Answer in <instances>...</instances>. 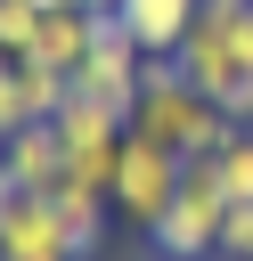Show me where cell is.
<instances>
[{
	"label": "cell",
	"instance_id": "1",
	"mask_svg": "<svg viewBox=\"0 0 253 261\" xmlns=\"http://www.w3.org/2000/svg\"><path fill=\"white\" fill-rule=\"evenodd\" d=\"M180 73L229 122H253V0H204L180 41Z\"/></svg>",
	"mask_w": 253,
	"mask_h": 261
},
{
	"label": "cell",
	"instance_id": "2",
	"mask_svg": "<svg viewBox=\"0 0 253 261\" xmlns=\"http://www.w3.org/2000/svg\"><path fill=\"white\" fill-rule=\"evenodd\" d=\"M131 130L163 139V147L188 155V163H212L220 139H229L237 122H229V114L180 73V57H147V73H139V106H131Z\"/></svg>",
	"mask_w": 253,
	"mask_h": 261
},
{
	"label": "cell",
	"instance_id": "3",
	"mask_svg": "<svg viewBox=\"0 0 253 261\" xmlns=\"http://www.w3.org/2000/svg\"><path fill=\"white\" fill-rule=\"evenodd\" d=\"M180 179H188V155H171V147L147 139V130H122V155H114V188H106V204H114L131 228H155L163 204L180 196Z\"/></svg>",
	"mask_w": 253,
	"mask_h": 261
},
{
	"label": "cell",
	"instance_id": "4",
	"mask_svg": "<svg viewBox=\"0 0 253 261\" xmlns=\"http://www.w3.org/2000/svg\"><path fill=\"white\" fill-rule=\"evenodd\" d=\"M220 220H229V196L212 179V163H188L180 196L163 204V220L147 228L163 261H220Z\"/></svg>",
	"mask_w": 253,
	"mask_h": 261
},
{
	"label": "cell",
	"instance_id": "5",
	"mask_svg": "<svg viewBox=\"0 0 253 261\" xmlns=\"http://www.w3.org/2000/svg\"><path fill=\"white\" fill-rule=\"evenodd\" d=\"M0 261H82L49 188H24L8 163H0Z\"/></svg>",
	"mask_w": 253,
	"mask_h": 261
},
{
	"label": "cell",
	"instance_id": "6",
	"mask_svg": "<svg viewBox=\"0 0 253 261\" xmlns=\"http://www.w3.org/2000/svg\"><path fill=\"white\" fill-rule=\"evenodd\" d=\"M139 73H147V49H139L114 16H98L90 57L73 65V90H82V98H98V106H114V114L131 122V106H139Z\"/></svg>",
	"mask_w": 253,
	"mask_h": 261
},
{
	"label": "cell",
	"instance_id": "7",
	"mask_svg": "<svg viewBox=\"0 0 253 261\" xmlns=\"http://www.w3.org/2000/svg\"><path fill=\"white\" fill-rule=\"evenodd\" d=\"M196 8H204V0H114V24H122L147 57H180V41H188Z\"/></svg>",
	"mask_w": 253,
	"mask_h": 261
},
{
	"label": "cell",
	"instance_id": "8",
	"mask_svg": "<svg viewBox=\"0 0 253 261\" xmlns=\"http://www.w3.org/2000/svg\"><path fill=\"white\" fill-rule=\"evenodd\" d=\"M0 163H8L24 188H57V179H65V147H57L49 122H24L16 139H0Z\"/></svg>",
	"mask_w": 253,
	"mask_h": 261
},
{
	"label": "cell",
	"instance_id": "9",
	"mask_svg": "<svg viewBox=\"0 0 253 261\" xmlns=\"http://www.w3.org/2000/svg\"><path fill=\"white\" fill-rule=\"evenodd\" d=\"M90 33H98V16H90V8H49V16H41L33 57H41V65H57V73H73V65L90 57Z\"/></svg>",
	"mask_w": 253,
	"mask_h": 261
},
{
	"label": "cell",
	"instance_id": "10",
	"mask_svg": "<svg viewBox=\"0 0 253 261\" xmlns=\"http://www.w3.org/2000/svg\"><path fill=\"white\" fill-rule=\"evenodd\" d=\"M16 90H24V114L49 122V114L73 98V73H57V65H41V57H16Z\"/></svg>",
	"mask_w": 253,
	"mask_h": 261
},
{
	"label": "cell",
	"instance_id": "11",
	"mask_svg": "<svg viewBox=\"0 0 253 261\" xmlns=\"http://www.w3.org/2000/svg\"><path fill=\"white\" fill-rule=\"evenodd\" d=\"M212 179H220V196H229V204H253V122H237V130L220 139Z\"/></svg>",
	"mask_w": 253,
	"mask_h": 261
},
{
	"label": "cell",
	"instance_id": "12",
	"mask_svg": "<svg viewBox=\"0 0 253 261\" xmlns=\"http://www.w3.org/2000/svg\"><path fill=\"white\" fill-rule=\"evenodd\" d=\"M41 16H49V8H33V0H0V57H33Z\"/></svg>",
	"mask_w": 253,
	"mask_h": 261
},
{
	"label": "cell",
	"instance_id": "13",
	"mask_svg": "<svg viewBox=\"0 0 253 261\" xmlns=\"http://www.w3.org/2000/svg\"><path fill=\"white\" fill-rule=\"evenodd\" d=\"M33 114H24V90H16V57H0V139H16Z\"/></svg>",
	"mask_w": 253,
	"mask_h": 261
},
{
	"label": "cell",
	"instance_id": "14",
	"mask_svg": "<svg viewBox=\"0 0 253 261\" xmlns=\"http://www.w3.org/2000/svg\"><path fill=\"white\" fill-rule=\"evenodd\" d=\"M220 261H253V204H229V220H220Z\"/></svg>",
	"mask_w": 253,
	"mask_h": 261
},
{
	"label": "cell",
	"instance_id": "15",
	"mask_svg": "<svg viewBox=\"0 0 253 261\" xmlns=\"http://www.w3.org/2000/svg\"><path fill=\"white\" fill-rule=\"evenodd\" d=\"M73 8H90V16H114V0H73Z\"/></svg>",
	"mask_w": 253,
	"mask_h": 261
},
{
	"label": "cell",
	"instance_id": "16",
	"mask_svg": "<svg viewBox=\"0 0 253 261\" xmlns=\"http://www.w3.org/2000/svg\"><path fill=\"white\" fill-rule=\"evenodd\" d=\"M33 8H73V0H33Z\"/></svg>",
	"mask_w": 253,
	"mask_h": 261
}]
</instances>
